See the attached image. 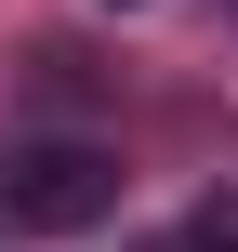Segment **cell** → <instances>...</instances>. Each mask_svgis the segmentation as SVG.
Returning <instances> with one entry per match:
<instances>
[{"label":"cell","mask_w":238,"mask_h":252,"mask_svg":"<svg viewBox=\"0 0 238 252\" xmlns=\"http://www.w3.org/2000/svg\"><path fill=\"white\" fill-rule=\"evenodd\" d=\"M119 186L132 173L93 133H26V146H0V239H93L119 213Z\"/></svg>","instance_id":"6da1fadb"},{"label":"cell","mask_w":238,"mask_h":252,"mask_svg":"<svg viewBox=\"0 0 238 252\" xmlns=\"http://www.w3.org/2000/svg\"><path fill=\"white\" fill-rule=\"evenodd\" d=\"M185 252H238V186H212V199L185 213Z\"/></svg>","instance_id":"7a4b0ae2"}]
</instances>
